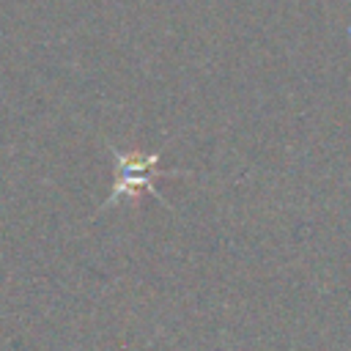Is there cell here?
<instances>
[{
	"label": "cell",
	"instance_id": "cell-1",
	"mask_svg": "<svg viewBox=\"0 0 351 351\" xmlns=\"http://www.w3.org/2000/svg\"><path fill=\"white\" fill-rule=\"evenodd\" d=\"M115 184L110 197L104 200L101 208H110L121 200H134L140 192L154 195L156 200L165 203L162 192L154 186V178L159 176H181V170H162L159 167V154H140V151H115Z\"/></svg>",
	"mask_w": 351,
	"mask_h": 351
}]
</instances>
